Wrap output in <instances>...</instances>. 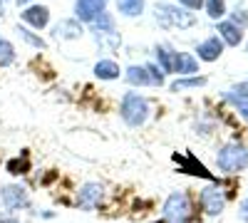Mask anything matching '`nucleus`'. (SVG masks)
I'll return each instance as SVG.
<instances>
[{
  "instance_id": "obj_1",
  "label": "nucleus",
  "mask_w": 248,
  "mask_h": 223,
  "mask_svg": "<svg viewBox=\"0 0 248 223\" xmlns=\"http://www.w3.org/2000/svg\"><path fill=\"white\" fill-rule=\"evenodd\" d=\"M119 117L127 121L129 127H141L149 119V102L137 92H127L122 97V107H119Z\"/></svg>"
},
{
  "instance_id": "obj_2",
  "label": "nucleus",
  "mask_w": 248,
  "mask_h": 223,
  "mask_svg": "<svg viewBox=\"0 0 248 223\" xmlns=\"http://www.w3.org/2000/svg\"><path fill=\"white\" fill-rule=\"evenodd\" d=\"M216 164L223 174H238L248 166V149L243 144H226L218 154H216Z\"/></svg>"
},
{
  "instance_id": "obj_3",
  "label": "nucleus",
  "mask_w": 248,
  "mask_h": 223,
  "mask_svg": "<svg viewBox=\"0 0 248 223\" xmlns=\"http://www.w3.org/2000/svg\"><path fill=\"white\" fill-rule=\"evenodd\" d=\"M156 23L164 30H171V28H191L196 23V17L191 13L181 10L179 5H169V3H159L156 5Z\"/></svg>"
},
{
  "instance_id": "obj_4",
  "label": "nucleus",
  "mask_w": 248,
  "mask_h": 223,
  "mask_svg": "<svg viewBox=\"0 0 248 223\" xmlns=\"http://www.w3.org/2000/svg\"><path fill=\"white\" fill-rule=\"evenodd\" d=\"M164 218L169 223H189L191 221V204L186 193H171L164 204Z\"/></svg>"
},
{
  "instance_id": "obj_5",
  "label": "nucleus",
  "mask_w": 248,
  "mask_h": 223,
  "mask_svg": "<svg viewBox=\"0 0 248 223\" xmlns=\"http://www.w3.org/2000/svg\"><path fill=\"white\" fill-rule=\"evenodd\" d=\"M0 201H3L5 211H20L30 206V193L20 184H8L0 189Z\"/></svg>"
},
{
  "instance_id": "obj_6",
  "label": "nucleus",
  "mask_w": 248,
  "mask_h": 223,
  "mask_svg": "<svg viewBox=\"0 0 248 223\" xmlns=\"http://www.w3.org/2000/svg\"><path fill=\"white\" fill-rule=\"evenodd\" d=\"M102 198H105V189H102V184L90 181V184H85L77 191V206L82 211H94L102 204Z\"/></svg>"
},
{
  "instance_id": "obj_7",
  "label": "nucleus",
  "mask_w": 248,
  "mask_h": 223,
  "mask_svg": "<svg viewBox=\"0 0 248 223\" xmlns=\"http://www.w3.org/2000/svg\"><path fill=\"white\" fill-rule=\"evenodd\" d=\"M201 206L209 216H218L226 206V198H223V191L218 186H206L201 191Z\"/></svg>"
},
{
  "instance_id": "obj_8",
  "label": "nucleus",
  "mask_w": 248,
  "mask_h": 223,
  "mask_svg": "<svg viewBox=\"0 0 248 223\" xmlns=\"http://www.w3.org/2000/svg\"><path fill=\"white\" fill-rule=\"evenodd\" d=\"M107 0H75V15L82 23H94L99 13H105Z\"/></svg>"
},
{
  "instance_id": "obj_9",
  "label": "nucleus",
  "mask_w": 248,
  "mask_h": 223,
  "mask_svg": "<svg viewBox=\"0 0 248 223\" xmlns=\"http://www.w3.org/2000/svg\"><path fill=\"white\" fill-rule=\"evenodd\" d=\"M174 161L179 164V169H181V171L214 181V174H211V171H206V166L201 164V161H196V156H194V154H186V156H179V154H176V156H174Z\"/></svg>"
},
{
  "instance_id": "obj_10",
  "label": "nucleus",
  "mask_w": 248,
  "mask_h": 223,
  "mask_svg": "<svg viewBox=\"0 0 248 223\" xmlns=\"http://www.w3.org/2000/svg\"><path fill=\"white\" fill-rule=\"evenodd\" d=\"M23 20H25L28 25L43 30V28H47V23H50V10H47L45 5H30V8H25Z\"/></svg>"
},
{
  "instance_id": "obj_11",
  "label": "nucleus",
  "mask_w": 248,
  "mask_h": 223,
  "mask_svg": "<svg viewBox=\"0 0 248 223\" xmlns=\"http://www.w3.org/2000/svg\"><path fill=\"white\" fill-rule=\"evenodd\" d=\"M199 59H203V62H214V59H218L223 55V40L221 37H209L206 43L199 45Z\"/></svg>"
},
{
  "instance_id": "obj_12",
  "label": "nucleus",
  "mask_w": 248,
  "mask_h": 223,
  "mask_svg": "<svg viewBox=\"0 0 248 223\" xmlns=\"http://www.w3.org/2000/svg\"><path fill=\"white\" fill-rule=\"evenodd\" d=\"M174 72H179V74H194V72H199V62L189 52H176V57H174Z\"/></svg>"
},
{
  "instance_id": "obj_13",
  "label": "nucleus",
  "mask_w": 248,
  "mask_h": 223,
  "mask_svg": "<svg viewBox=\"0 0 248 223\" xmlns=\"http://www.w3.org/2000/svg\"><path fill=\"white\" fill-rule=\"evenodd\" d=\"M127 82L134 85V87H149V85H152L149 70H147V67H137V65H132V67L127 70Z\"/></svg>"
},
{
  "instance_id": "obj_14",
  "label": "nucleus",
  "mask_w": 248,
  "mask_h": 223,
  "mask_svg": "<svg viewBox=\"0 0 248 223\" xmlns=\"http://www.w3.org/2000/svg\"><path fill=\"white\" fill-rule=\"evenodd\" d=\"M218 32H221V40L226 45H231V47H238L241 43V28H236L233 23H218Z\"/></svg>"
},
{
  "instance_id": "obj_15",
  "label": "nucleus",
  "mask_w": 248,
  "mask_h": 223,
  "mask_svg": "<svg viewBox=\"0 0 248 223\" xmlns=\"http://www.w3.org/2000/svg\"><path fill=\"white\" fill-rule=\"evenodd\" d=\"M119 65L114 62V59H99V62L94 65V74L99 79H117L119 77Z\"/></svg>"
},
{
  "instance_id": "obj_16",
  "label": "nucleus",
  "mask_w": 248,
  "mask_h": 223,
  "mask_svg": "<svg viewBox=\"0 0 248 223\" xmlns=\"http://www.w3.org/2000/svg\"><path fill=\"white\" fill-rule=\"evenodd\" d=\"M231 99L233 104H238L241 109H243V114L248 117V82H241V85H236L229 94H226Z\"/></svg>"
},
{
  "instance_id": "obj_17",
  "label": "nucleus",
  "mask_w": 248,
  "mask_h": 223,
  "mask_svg": "<svg viewBox=\"0 0 248 223\" xmlns=\"http://www.w3.org/2000/svg\"><path fill=\"white\" fill-rule=\"evenodd\" d=\"M117 10L124 17H137L144 10V0H117Z\"/></svg>"
},
{
  "instance_id": "obj_18",
  "label": "nucleus",
  "mask_w": 248,
  "mask_h": 223,
  "mask_svg": "<svg viewBox=\"0 0 248 223\" xmlns=\"http://www.w3.org/2000/svg\"><path fill=\"white\" fill-rule=\"evenodd\" d=\"M174 57H176V52H171L167 45L156 47V59H159L161 72H174Z\"/></svg>"
},
{
  "instance_id": "obj_19",
  "label": "nucleus",
  "mask_w": 248,
  "mask_h": 223,
  "mask_svg": "<svg viewBox=\"0 0 248 223\" xmlns=\"http://www.w3.org/2000/svg\"><path fill=\"white\" fill-rule=\"evenodd\" d=\"M15 62V47L10 40L0 37V67H10Z\"/></svg>"
},
{
  "instance_id": "obj_20",
  "label": "nucleus",
  "mask_w": 248,
  "mask_h": 223,
  "mask_svg": "<svg viewBox=\"0 0 248 223\" xmlns=\"http://www.w3.org/2000/svg\"><path fill=\"white\" fill-rule=\"evenodd\" d=\"M55 35L57 37H79L82 35V28L77 23H70V20H67V23H60L55 28Z\"/></svg>"
},
{
  "instance_id": "obj_21",
  "label": "nucleus",
  "mask_w": 248,
  "mask_h": 223,
  "mask_svg": "<svg viewBox=\"0 0 248 223\" xmlns=\"http://www.w3.org/2000/svg\"><path fill=\"white\" fill-rule=\"evenodd\" d=\"M206 13L214 20L223 17L226 15V0H206Z\"/></svg>"
},
{
  "instance_id": "obj_22",
  "label": "nucleus",
  "mask_w": 248,
  "mask_h": 223,
  "mask_svg": "<svg viewBox=\"0 0 248 223\" xmlns=\"http://www.w3.org/2000/svg\"><path fill=\"white\" fill-rule=\"evenodd\" d=\"M206 79L203 77H189V79H176L171 85V92H179V89H189V87H203Z\"/></svg>"
},
{
  "instance_id": "obj_23",
  "label": "nucleus",
  "mask_w": 248,
  "mask_h": 223,
  "mask_svg": "<svg viewBox=\"0 0 248 223\" xmlns=\"http://www.w3.org/2000/svg\"><path fill=\"white\" fill-rule=\"evenodd\" d=\"M17 32H20V37H23L25 43H30L32 47H37V50H45V47H47L45 40H43V37H35L30 30H25V28H17Z\"/></svg>"
},
{
  "instance_id": "obj_24",
  "label": "nucleus",
  "mask_w": 248,
  "mask_h": 223,
  "mask_svg": "<svg viewBox=\"0 0 248 223\" xmlns=\"http://www.w3.org/2000/svg\"><path fill=\"white\" fill-rule=\"evenodd\" d=\"M8 171L10 174H28V154H23V161L20 159H13V161H8Z\"/></svg>"
},
{
  "instance_id": "obj_25",
  "label": "nucleus",
  "mask_w": 248,
  "mask_h": 223,
  "mask_svg": "<svg viewBox=\"0 0 248 223\" xmlns=\"http://www.w3.org/2000/svg\"><path fill=\"white\" fill-rule=\"evenodd\" d=\"M94 23H97V30H99V32H112V28H114L112 17H109L107 13H99V15L94 17Z\"/></svg>"
},
{
  "instance_id": "obj_26",
  "label": "nucleus",
  "mask_w": 248,
  "mask_h": 223,
  "mask_svg": "<svg viewBox=\"0 0 248 223\" xmlns=\"http://www.w3.org/2000/svg\"><path fill=\"white\" fill-rule=\"evenodd\" d=\"M147 70H149V77H152V85H154V87H161V85H164V74H161V70H159L156 65H147Z\"/></svg>"
},
{
  "instance_id": "obj_27",
  "label": "nucleus",
  "mask_w": 248,
  "mask_h": 223,
  "mask_svg": "<svg viewBox=\"0 0 248 223\" xmlns=\"http://www.w3.org/2000/svg\"><path fill=\"white\" fill-rule=\"evenodd\" d=\"M233 25H236V28L248 25V15H246V10H236V13H233Z\"/></svg>"
},
{
  "instance_id": "obj_28",
  "label": "nucleus",
  "mask_w": 248,
  "mask_h": 223,
  "mask_svg": "<svg viewBox=\"0 0 248 223\" xmlns=\"http://www.w3.org/2000/svg\"><path fill=\"white\" fill-rule=\"evenodd\" d=\"M179 3H181L184 8H189V10H199L206 0H179Z\"/></svg>"
},
{
  "instance_id": "obj_29",
  "label": "nucleus",
  "mask_w": 248,
  "mask_h": 223,
  "mask_svg": "<svg viewBox=\"0 0 248 223\" xmlns=\"http://www.w3.org/2000/svg\"><path fill=\"white\" fill-rule=\"evenodd\" d=\"M0 223H20V218H15V216H0Z\"/></svg>"
},
{
  "instance_id": "obj_30",
  "label": "nucleus",
  "mask_w": 248,
  "mask_h": 223,
  "mask_svg": "<svg viewBox=\"0 0 248 223\" xmlns=\"http://www.w3.org/2000/svg\"><path fill=\"white\" fill-rule=\"evenodd\" d=\"M30 3H32V0H17V5H23V8H25V5H30Z\"/></svg>"
},
{
  "instance_id": "obj_31",
  "label": "nucleus",
  "mask_w": 248,
  "mask_h": 223,
  "mask_svg": "<svg viewBox=\"0 0 248 223\" xmlns=\"http://www.w3.org/2000/svg\"><path fill=\"white\" fill-rule=\"evenodd\" d=\"M243 213L248 216V198H246V204H243Z\"/></svg>"
}]
</instances>
